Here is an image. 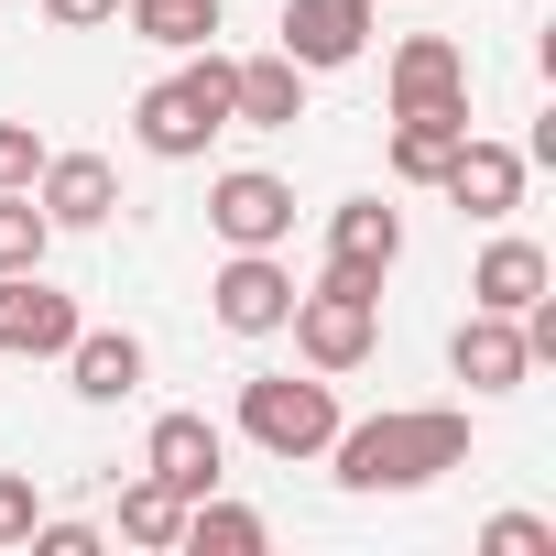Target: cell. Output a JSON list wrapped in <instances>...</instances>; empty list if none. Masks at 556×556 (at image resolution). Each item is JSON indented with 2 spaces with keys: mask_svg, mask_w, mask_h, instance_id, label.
Listing matches in <instances>:
<instances>
[{
  "mask_svg": "<svg viewBox=\"0 0 556 556\" xmlns=\"http://www.w3.org/2000/svg\"><path fill=\"white\" fill-rule=\"evenodd\" d=\"M328 458H339V491H426V480L469 469V415L458 404H393V415H361V426L339 415Z\"/></svg>",
  "mask_w": 556,
  "mask_h": 556,
  "instance_id": "cell-1",
  "label": "cell"
},
{
  "mask_svg": "<svg viewBox=\"0 0 556 556\" xmlns=\"http://www.w3.org/2000/svg\"><path fill=\"white\" fill-rule=\"evenodd\" d=\"M131 131H142V153H153V164H197V153L229 131V55H218V45H197L175 77H153V88L131 99Z\"/></svg>",
  "mask_w": 556,
  "mask_h": 556,
  "instance_id": "cell-2",
  "label": "cell"
},
{
  "mask_svg": "<svg viewBox=\"0 0 556 556\" xmlns=\"http://www.w3.org/2000/svg\"><path fill=\"white\" fill-rule=\"evenodd\" d=\"M240 437L262 447V458H328V437H339V393H328V371H251L240 382Z\"/></svg>",
  "mask_w": 556,
  "mask_h": 556,
  "instance_id": "cell-3",
  "label": "cell"
},
{
  "mask_svg": "<svg viewBox=\"0 0 556 556\" xmlns=\"http://www.w3.org/2000/svg\"><path fill=\"white\" fill-rule=\"evenodd\" d=\"M295 350H306V371H361L371 350H382V285H361V273H317V285L295 295Z\"/></svg>",
  "mask_w": 556,
  "mask_h": 556,
  "instance_id": "cell-4",
  "label": "cell"
},
{
  "mask_svg": "<svg viewBox=\"0 0 556 556\" xmlns=\"http://www.w3.org/2000/svg\"><path fill=\"white\" fill-rule=\"evenodd\" d=\"M207 229H218L229 251H285V240H295V186L262 175V164H229V175L207 186Z\"/></svg>",
  "mask_w": 556,
  "mask_h": 556,
  "instance_id": "cell-5",
  "label": "cell"
},
{
  "mask_svg": "<svg viewBox=\"0 0 556 556\" xmlns=\"http://www.w3.org/2000/svg\"><path fill=\"white\" fill-rule=\"evenodd\" d=\"M207 317L229 328V339H273L295 317V273L273 262V251H229L218 273H207Z\"/></svg>",
  "mask_w": 556,
  "mask_h": 556,
  "instance_id": "cell-6",
  "label": "cell"
},
{
  "mask_svg": "<svg viewBox=\"0 0 556 556\" xmlns=\"http://www.w3.org/2000/svg\"><path fill=\"white\" fill-rule=\"evenodd\" d=\"M77 328V295H55L45 273H0V361H66Z\"/></svg>",
  "mask_w": 556,
  "mask_h": 556,
  "instance_id": "cell-7",
  "label": "cell"
},
{
  "mask_svg": "<svg viewBox=\"0 0 556 556\" xmlns=\"http://www.w3.org/2000/svg\"><path fill=\"white\" fill-rule=\"evenodd\" d=\"M437 186H447V207H458V218L502 229V218L523 207V153H513V142H491V131H469V142L447 153V175H437Z\"/></svg>",
  "mask_w": 556,
  "mask_h": 556,
  "instance_id": "cell-8",
  "label": "cell"
},
{
  "mask_svg": "<svg viewBox=\"0 0 556 556\" xmlns=\"http://www.w3.org/2000/svg\"><path fill=\"white\" fill-rule=\"evenodd\" d=\"M142 469H153V480H175V491L197 502V491H218V480H229V437H218L197 404H175V415H153V437H142Z\"/></svg>",
  "mask_w": 556,
  "mask_h": 556,
  "instance_id": "cell-9",
  "label": "cell"
},
{
  "mask_svg": "<svg viewBox=\"0 0 556 556\" xmlns=\"http://www.w3.org/2000/svg\"><path fill=\"white\" fill-rule=\"evenodd\" d=\"M285 55H295L306 77L361 66V55H371V0H285Z\"/></svg>",
  "mask_w": 556,
  "mask_h": 556,
  "instance_id": "cell-10",
  "label": "cell"
},
{
  "mask_svg": "<svg viewBox=\"0 0 556 556\" xmlns=\"http://www.w3.org/2000/svg\"><path fill=\"white\" fill-rule=\"evenodd\" d=\"M34 207H45L55 229H110V218H121V175H110V153H45Z\"/></svg>",
  "mask_w": 556,
  "mask_h": 556,
  "instance_id": "cell-11",
  "label": "cell"
},
{
  "mask_svg": "<svg viewBox=\"0 0 556 556\" xmlns=\"http://www.w3.org/2000/svg\"><path fill=\"white\" fill-rule=\"evenodd\" d=\"M447 371H458L469 393H523V382H534V350H523V328H513V317L469 306V317H458V339H447Z\"/></svg>",
  "mask_w": 556,
  "mask_h": 556,
  "instance_id": "cell-12",
  "label": "cell"
},
{
  "mask_svg": "<svg viewBox=\"0 0 556 556\" xmlns=\"http://www.w3.org/2000/svg\"><path fill=\"white\" fill-rule=\"evenodd\" d=\"M229 121L240 131H295L306 121V66L273 45V55H229Z\"/></svg>",
  "mask_w": 556,
  "mask_h": 556,
  "instance_id": "cell-13",
  "label": "cell"
},
{
  "mask_svg": "<svg viewBox=\"0 0 556 556\" xmlns=\"http://www.w3.org/2000/svg\"><path fill=\"white\" fill-rule=\"evenodd\" d=\"M393 262H404V207H382V197L328 207V273H361V285H382Z\"/></svg>",
  "mask_w": 556,
  "mask_h": 556,
  "instance_id": "cell-14",
  "label": "cell"
},
{
  "mask_svg": "<svg viewBox=\"0 0 556 556\" xmlns=\"http://www.w3.org/2000/svg\"><path fill=\"white\" fill-rule=\"evenodd\" d=\"M393 110H469V55L447 34H404L393 45Z\"/></svg>",
  "mask_w": 556,
  "mask_h": 556,
  "instance_id": "cell-15",
  "label": "cell"
},
{
  "mask_svg": "<svg viewBox=\"0 0 556 556\" xmlns=\"http://www.w3.org/2000/svg\"><path fill=\"white\" fill-rule=\"evenodd\" d=\"M66 382H77V404H131L142 393V339L131 328H77L66 339Z\"/></svg>",
  "mask_w": 556,
  "mask_h": 556,
  "instance_id": "cell-16",
  "label": "cell"
},
{
  "mask_svg": "<svg viewBox=\"0 0 556 556\" xmlns=\"http://www.w3.org/2000/svg\"><path fill=\"white\" fill-rule=\"evenodd\" d=\"M545 285H556V262H545L534 240H513V229H502V240L469 262V306H491V317H523Z\"/></svg>",
  "mask_w": 556,
  "mask_h": 556,
  "instance_id": "cell-17",
  "label": "cell"
},
{
  "mask_svg": "<svg viewBox=\"0 0 556 556\" xmlns=\"http://www.w3.org/2000/svg\"><path fill=\"white\" fill-rule=\"evenodd\" d=\"M458 142H469V110H393V175L404 186H437Z\"/></svg>",
  "mask_w": 556,
  "mask_h": 556,
  "instance_id": "cell-18",
  "label": "cell"
},
{
  "mask_svg": "<svg viewBox=\"0 0 556 556\" xmlns=\"http://www.w3.org/2000/svg\"><path fill=\"white\" fill-rule=\"evenodd\" d=\"M175 545H186V556H262V545H273V523H262V513H240V502H218V491H197Z\"/></svg>",
  "mask_w": 556,
  "mask_h": 556,
  "instance_id": "cell-19",
  "label": "cell"
},
{
  "mask_svg": "<svg viewBox=\"0 0 556 556\" xmlns=\"http://www.w3.org/2000/svg\"><path fill=\"white\" fill-rule=\"evenodd\" d=\"M175 534H186V491H175V480H153V469H142V480H131V491H121V545H153V556H164V545H175Z\"/></svg>",
  "mask_w": 556,
  "mask_h": 556,
  "instance_id": "cell-20",
  "label": "cell"
},
{
  "mask_svg": "<svg viewBox=\"0 0 556 556\" xmlns=\"http://www.w3.org/2000/svg\"><path fill=\"white\" fill-rule=\"evenodd\" d=\"M131 34L164 55H197V45H218V0H131Z\"/></svg>",
  "mask_w": 556,
  "mask_h": 556,
  "instance_id": "cell-21",
  "label": "cell"
},
{
  "mask_svg": "<svg viewBox=\"0 0 556 556\" xmlns=\"http://www.w3.org/2000/svg\"><path fill=\"white\" fill-rule=\"evenodd\" d=\"M55 251V218L34 207V186H0V273H45Z\"/></svg>",
  "mask_w": 556,
  "mask_h": 556,
  "instance_id": "cell-22",
  "label": "cell"
},
{
  "mask_svg": "<svg viewBox=\"0 0 556 556\" xmlns=\"http://www.w3.org/2000/svg\"><path fill=\"white\" fill-rule=\"evenodd\" d=\"M480 545H491V556H556V523H545V513H491Z\"/></svg>",
  "mask_w": 556,
  "mask_h": 556,
  "instance_id": "cell-23",
  "label": "cell"
},
{
  "mask_svg": "<svg viewBox=\"0 0 556 556\" xmlns=\"http://www.w3.org/2000/svg\"><path fill=\"white\" fill-rule=\"evenodd\" d=\"M34 523H45V491L23 469H0V545H34Z\"/></svg>",
  "mask_w": 556,
  "mask_h": 556,
  "instance_id": "cell-24",
  "label": "cell"
},
{
  "mask_svg": "<svg viewBox=\"0 0 556 556\" xmlns=\"http://www.w3.org/2000/svg\"><path fill=\"white\" fill-rule=\"evenodd\" d=\"M45 175V131L34 121H0V186H34Z\"/></svg>",
  "mask_w": 556,
  "mask_h": 556,
  "instance_id": "cell-25",
  "label": "cell"
},
{
  "mask_svg": "<svg viewBox=\"0 0 556 556\" xmlns=\"http://www.w3.org/2000/svg\"><path fill=\"white\" fill-rule=\"evenodd\" d=\"M45 23L55 34H99V23H121V0H45Z\"/></svg>",
  "mask_w": 556,
  "mask_h": 556,
  "instance_id": "cell-26",
  "label": "cell"
},
{
  "mask_svg": "<svg viewBox=\"0 0 556 556\" xmlns=\"http://www.w3.org/2000/svg\"><path fill=\"white\" fill-rule=\"evenodd\" d=\"M34 545H45V556H99V523H55V513H45Z\"/></svg>",
  "mask_w": 556,
  "mask_h": 556,
  "instance_id": "cell-27",
  "label": "cell"
}]
</instances>
